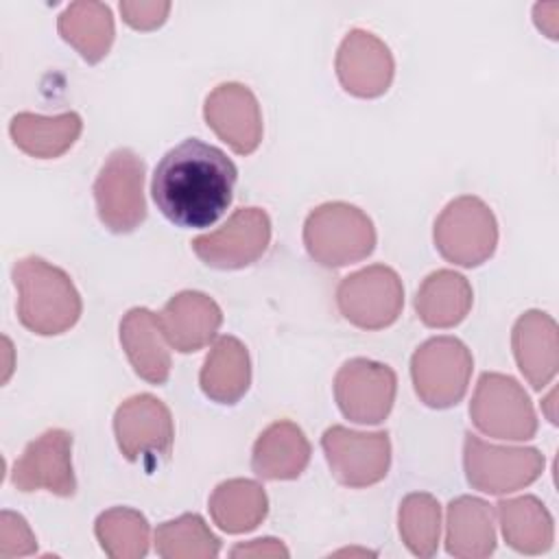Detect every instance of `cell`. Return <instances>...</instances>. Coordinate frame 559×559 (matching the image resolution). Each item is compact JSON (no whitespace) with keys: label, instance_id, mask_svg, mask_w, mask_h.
Here are the masks:
<instances>
[{"label":"cell","instance_id":"obj_30","mask_svg":"<svg viewBox=\"0 0 559 559\" xmlns=\"http://www.w3.org/2000/svg\"><path fill=\"white\" fill-rule=\"evenodd\" d=\"M439 502L428 493H411L400 504V535L417 557H432L439 544Z\"/></svg>","mask_w":559,"mask_h":559},{"label":"cell","instance_id":"obj_31","mask_svg":"<svg viewBox=\"0 0 559 559\" xmlns=\"http://www.w3.org/2000/svg\"><path fill=\"white\" fill-rule=\"evenodd\" d=\"M37 550L35 535L31 533L26 520L11 511H2L0 515V557H22Z\"/></svg>","mask_w":559,"mask_h":559},{"label":"cell","instance_id":"obj_1","mask_svg":"<svg viewBox=\"0 0 559 559\" xmlns=\"http://www.w3.org/2000/svg\"><path fill=\"white\" fill-rule=\"evenodd\" d=\"M236 179V164L221 148L188 138L157 162L151 194L173 225L203 229L227 212Z\"/></svg>","mask_w":559,"mask_h":559},{"label":"cell","instance_id":"obj_17","mask_svg":"<svg viewBox=\"0 0 559 559\" xmlns=\"http://www.w3.org/2000/svg\"><path fill=\"white\" fill-rule=\"evenodd\" d=\"M162 334L177 352H197L214 338L221 328V308L203 293L175 295L157 317Z\"/></svg>","mask_w":559,"mask_h":559},{"label":"cell","instance_id":"obj_23","mask_svg":"<svg viewBox=\"0 0 559 559\" xmlns=\"http://www.w3.org/2000/svg\"><path fill=\"white\" fill-rule=\"evenodd\" d=\"M83 129L81 116L74 111L59 114L52 118L35 116V114H17L11 120V138L15 146L33 157H59L66 153Z\"/></svg>","mask_w":559,"mask_h":559},{"label":"cell","instance_id":"obj_2","mask_svg":"<svg viewBox=\"0 0 559 559\" xmlns=\"http://www.w3.org/2000/svg\"><path fill=\"white\" fill-rule=\"evenodd\" d=\"M17 317L35 334L50 336L72 328L81 317V297L70 277L41 258H24L13 266Z\"/></svg>","mask_w":559,"mask_h":559},{"label":"cell","instance_id":"obj_18","mask_svg":"<svg viewBox=\"0 0 559 559\" xmlns=\"http://www.w3.org/2000/svg\"><path fill=\"white\" fill-rule=\"evenodd\" d=\"M310 461V443L301 428L282 419L271 424L255 441L251 467L266 480L297 478Z\"/></svg>","mask_w":559,"mask_h":559},{"label":"cell","instance_id":"obj_7","mask_svg":"<svg viewBox=\"0 0 559 559\" xmlns=\"http://www.w3.org/2000/svg\"><path fill=\"white\" fill-rule=\"evenodd\" d=\"M476 428L498 439H531L537 419L520 384L500 373H483L469 406Z\"/></svg>","mask_w":559,"mask_h":559},{"label":"cell","instance_id":"obj_25","mask_svg":"<svg viewBox=\"0 0 559 559\" xmlns=\"http://www.w3.org/2000/svg\"><path fill=\"white\" fill-rule=\"evenodd\" d=\"M504 539L511 548L526 555H539L552 544V518L544 504L533 498H515L498 502Z\"/></svg>","mask_w":559,"mask_h":559},{"label":"cell","instance_id":"obj_4","mask_svg":"<svg viewBox=\"0 0 559 559\" xmlns=\"http://www.w3.org/2000/svg\"><path fill=\"white\" fill-rule=\"evenodd\" d=\"M144 164L129 148H116L103 164L96 183L94 199L98 218L116 234L133 231L146 216L144 194Z\"/></svg>","mask_w":559,"mask_h":559},{"label":"cell","instance_id":"obj_5","mask_svg":"<svg viewBox=\"0 0 559 559\" xmlns=\"http://www.w3.org/2000/svg\"><path fill=\"white\" fill-rule=\"evenodd\" d=\"M498 240L491 210L476 197H461L441 212L435 223V245L439 253L461 266L485 262Z\"/></svg>","mask_w":559,"mask_h":559},{"label":"cell","instance_id":"obj_19","mask_svg":"<svg viewBox=\"0 0 559 559\" xmlns=\"http://www.w3.org/2000/svg\"><path fill=\"white\" fill-rule=\"evenodd\" d=\"M157 314L146 308H133L120 323V343L140 378L151 384H164L170 373V356L159 336Z\"/></svg>","mask_w":559,"mask_h":559},{"label":"cell","instance_id":"obj_16","mask_svg":"<svg viewBox=\"0 0 559 559\" xmlns=\"http://www.w3.org/2000/svg\"><path fill=\"white\" fill-rule=\"evenodd\" d=\"M336 72L349 94L371 98L389 90L393 59L389 48L371 33L352 31L338 48Z\"/></svg>","mask_w":559,"mask_h":559},{"label":"cell","instance_id":"obj_10","mask_svg":"<svg viewBox=\"0 0 559 559\" xmlns=\"http://www.w3.org/2000/svg\"><path fill=\"white\" fill-rule=\"evenodd\" d=\"M334 478L347 487H367L386 476L391 445L386 432H354L332 426L321 439Z\"/></svg>","mask_w":559,"mask_h":559},{"label":"cell","instance_id":"obj_29","mask_svg":"<svg viewBox=\"0 0 559 559\" xmlns=\"http://www.w3.org/2000/svg\"><path fill=\"white\" fill-rule=\"evenodd\" d=\"M155 550L166 559L216 557L221 550L218 537L205 526L197 513H186L164 522L155 531Z\"/></svg>","mask_w":559,"mask_h":559},{"label":"cell","instance_id":"obj_9","mask_svg":"<svg viewBox=\"0 0 559 559\" xmlns=\"http://www.w3.org/2000/svg\"><path fill=\"white\" fill-rule=\"evenodd\" d=\"M544 467L535 448H500L474 435L465 439L467 483L487 493H507L533 483Z\"/></svg>","mask_w":559,"mask_h":559},{"label":"cell","instance_id":"obj_21","mask_svg":"<svg viewBox=\"0 0 559 559\" xmlns=\"http://www.w3.org/2000/svg\"><path fill=\"white\" fill-rule=\"evenodd\" d=\"M496 548L491 509L478 498H456L448 507L445 550L454 557H487Z\"/></svg>","mask_w":559,"mask_h":559},{"label":"cell","instance_id":"obj_28","mask_svg":"<svg viewBox=\"0 0 559 559\" xmlns=\"http://www.w3.org/2000/svg\"><path fill=\"white\" fill-rule=\"evenodd\" d=\"M100 548L114 559H138L148 550V522L133 509H109L96 520Z\"/></svg>","mask_w":559,"mask_h":559},{"label":"cell","instance_id":"obj_15","mask_svg":"<svg viewBox=\"0 0 559 559\" xmlns=\"http://www.w3.org/2000/svg\"><path fill=\"white\" fill-rule=\"evenodd\" d=\"M205 120L238 155H249L262 140V116L247 85L223 83L205 100Z\"/></svg>","mask_w":559,"mask_h":559},{"label":"cell","instance_id":"obj_24","mask_svg":"<svg viewBox=\"0 0 559 559\" xmlns=\"http://www.w3.org/2000/svg\"><path fill=\"white\" fill-rule=\"evenodd\" d=\"M472 306L467 280L454 271L430 273L417 290L415 308L419 319L430 328H450L465 319Z\"/></svg>","mask_w":559,"mask_h":559},{"label":"cell","instance_id":"obj_8","mask_svg":"<svg viewBox=\"0 0 559 559\" xmlns=\"http://www.w3.org/2000/svg\"><path fill=\"white\" fill-rule=\"evenodd\" d=\"M336 301L349 323L362 330H380L397 319L404 288L393 269L376 264L345 277L336 290Z\"/></svg>","mask_w":559,"mask_h":559},{"label":"cell","instance_id":"obj_22","mask_svg":"<svg viewBox=\"0 0 559 559\" xmlns=\"http://www.w3.org/2000/svg\"><path fill=\"white\" fill-rule=\"evenodd\" d=\"M247 347L234 336H221L201 371V389L218 404H236L249 389Z\"/></svg>","mask_w":559,"mask_h":559},{"label":"cell","instance_id":"obj_13","mask_svg":"<svg viewBox=\"0 0 559 559\" xmlns=\"http://www.w3.org/2000/svg\"><path fill=\"white\" fill-rule=\"evenodd\" d=\"M11 480L20 491L48 489L55 496H74L76 480L72 472V435L52 428L31 441L15 461Z\"/></svg>","mask_w":559,"mask_h":559},{"label":"cell","instance_id":"obj_3","mask_svg":"<svg viewBox=\"0 0 559 559\" xmlns=\"http://www.w3.org/2000/svg\"><path fill=\"white\" fill-rule=\"evenodd\" d=\"M308 253L323 266H345L367 258L376 247V229L367 214L347 203L317 207L304 225Z\"/></svg>","mask_w":559,"mask_h":559},{"label":"cell","instance_id":"obj_26","mask_svg":"<svg viewBox=\"0 0 559 559\" xmlns=\"http://www.w3.org/2000/svg\"><path fill=\"white\" fill-rule=\"evenodd\" d=\"M266 496L253 480L221 483L210 498V513L214 522L227 533H247L255 528L266 515Z\"/></svg>","mask_w":559,"mask_h":559},{"label":"cell","instance_id":"obj_20","mask_svg":"<svg viewBox=\"0 0 559 559\" xmlns=\"http://www.w3.org/2000/svg\"><path fill=\"white\" fill-rule=\"evenodd\" d=\"M555 321L544 312H526L513 328V354L533 389L546 386L557 371Z\"/></svg>","mask_w":559,"mask_h":559},{"label":"cell","instance_id":"obj_12","mask_svg":"<svg viewBox=\"0 0 559 559\" xmlns=\"http://www.w3.org/2000/svg\"><path fill=\"white\" fill-rule=\"evenodd\" d=\"M334 395L347 419L378 424L393 406L395 373L391 367L373 360H347L334 378Z\"/></svg>","mask_w":559,"mask_h":559},{"label":"cell","instance_id":"obj_32","mask_svg":"<svg viewBox=\"0 0 559 559\" xmlns=\"http://www.w3.org/2000/svg\"><path fill=\"white\" fill-rule=\"evenodd\" d=\"M231 557H288V550L273 537L253 539L251 544L236 546L231 550Z\"/></svg>","mask_w":559,"mask_h":559},{"label":"cell","instance_id":"obj_6","mask_svg":"<svg viewBox=\"0 0 559 559\" xmlns=\"http://www.w3.org/2000/svg\"><path fill=\"white\" fill-rule=\"evenodd\" d=\"M411 371L417 395L432 408H448L467 391L472 356L461 341L439 336L415 352Z\"/></svg>","mask_w":559,"mask_h":559},{"label":"cell","instance_id":"obj_11","mask_svg":"<svg viewBox=\"0 0 559 559\" xmlns=\"http://www.w3.org/2000/svg\"><path fill=\"white\" fill-rule=\"evenodd\" d=\"M271 238V221L258 207L236 210L216 231L192 240L194 253L214 269H242L255 262Z\"/></svg>","mask_w":559,"mask_h":559},{"label":"cell","instance_id":"obj_14","mask_svg":"<svg viewBox=\"0 0 559 559\" xmlns=\"http://www.w3.org/2000/svg\"><path fill=\"white\" fill-rule=\"evenodd\" d=\"M114 430L118 445L129 461H157L166 456L173 445L170 413L148 393L127 400L116 411Z\"/></svg>","mask_w":559,"mask_h":559},{"label":"cell","instance_id":"obj_27","mask_svg":"<svg viewBox=\"0 0 559 559\" xmlns=\"http://www.w3.org/2000/svg\"><path fill=\"white\" fill-rule=\"evenodd\" d=\"M59 33L87 63H96L114 39L111 13L103 4H72L59 17Z\"/></svg>","mask_w":559,"mask_h":559}]
</instances>
